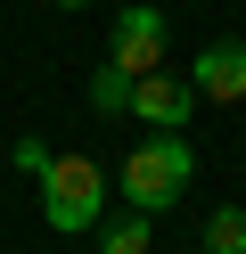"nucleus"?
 <instances>
[{"mask_svg":"<svg viewBox=\"0 0 246 254\" xmlns=\"http://www.w3.org/2000/svg\"><path fill=\"white\" fill-rule=\"evenodd\" d=\"M148 238H156V213H140V205H115L98 221V254H148Z\"/></svg>","mask_w":246,"mask_h":254,"instance_id":"423d86ee","label":"nucleus"},{"mask_svg":"<svg viewBox=\"0 0 246 254\" xmlns=\"http://www.w3.org/2000/svg\"><path fill=\"white\" fill-rule=\"evenodd\" d=\"M205 254H246V213L238 205H222V213L205 221Z\"/></svg>","mask_w":246,"mask_h":254,"instance_id":"6e6552de","label":"nucleus"},{"mask_svg":"<svg viewBox=\"0 0 246 254\" xmlns=\"http://www.w3.org/2000/svg\"><path fill=\"white\" fill-rule=\"evenodd\" d=\"M197 107V90L180 82V74H140V90H131V115L148 123V131H180Z\"/></svg>","mask_w":246,"mask_h":254,"instance_id":"39448f33","label":"nucleus"},{"mask_svg":"<svg viewBox=\"0 0 246 254\" xmlns=\"http://www.w3.org/2000/svg\"><path fill=\"white\" fill-rule=\"evenodd\" d=\"M131 90H140V74H123V66H98L90 74V107L98 115H131Z\"/></svg>","mask_w":246,"mask_h":254,"instance_id":"0eeeda50","label":"nucleus"},{"mask_svg":"<svg viewBox=\"0 0 246 254\" xmlns=\"http://www.w3.org/2000/svg\"><path fill=\"white\" fill-rule=\"evenodd\" d=\"M41 213L58 238H82L107 221V172H98V156H58V164L41 172Z\"/></svg>","mask_w":246,"mask_h":254,"instance_id":"f03ea898","label":"nucleus"},{"mask_svg":"<svg viewBox=\"0 0 246 254\" xmlns=\"http://www.w3.org/2000/svg\"><path fill=\"white\" fill-rule=\"evenodd\" d=\"M107 66H123V74H164V17H156V8H115V25H107Z\"/></svg>","mask_w":246,"mask_h":254,"instance_id":"7ed1b4c3","label":"nucleus"},{"mask_svg":"<svg viewBox=\"0 0 246 254\" xmlns=\"http://www.w3.org/2000/svg\"><path fill=\"white\" fill-rule=\"evenodd\" d=\"M49 8H90V0H49Z\"/></svg>","mask_w":246,"mask_h":254,"instance_id":"9d476101","label":"nucleus"},{"mask_svg":"<svg viewBox=\"0 0 246 254\" xmlns=\"http://www.w3.org/2000/svg\"><path fill=\"white\" fill-rule=\"evenodd\" d=\"M8 164L25 172V181H41V172L58 164V156H49V139H16V148H8Z\"/></svg>","mask_w":246,"mask_h":254,"instance_id":"1a4fd4ad","label":"nucleus"},{"mask_svg":"<svg viewBox=\"0 0 246 254\" xmlns=\"http://www.w3.org/2000/svg\"><path fill=\"white\" fill-rule=\"evenodd\" d=\"M74 254H82V246H74Z\"/></svg>","mask_w":246,"mask_h":254,"instance_id":"9b49d317","label":"nucleus"},{"mask_svg":"<svg viewBox=\"0 0 246 254\" xmlns=\"http://www.w3.org/2000/svg\"><path fill=\"white\" fill-rule=\"evenodd\" d=\"M189 90H197V99L238 107V99H246V41H205L197 66H189Z\"/></svg>","mask_w":246,"mask_h":254,"instance_id":"20e7f679","label":"nucleus"},{"mask_svg":"<svg viewBox=\"0 0 246 254\" xmlns=\"http://www.w3.org/2000/svg\"><path fill=\"white\" fill-rule=\"evenodd\" d=\"M189 181H197V148H189L180 131H148L140 148L123 156V172H115L123 205H140V213H172Z\"/></svg>","mask_w":246,"mask_h":254,"instance_id":"f257e3e1","label":"nucleus"}]
</instances>
